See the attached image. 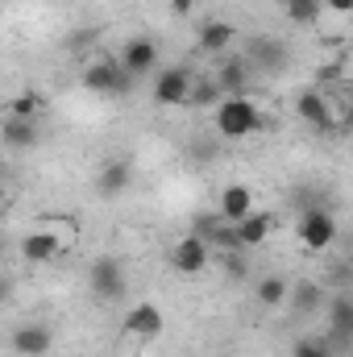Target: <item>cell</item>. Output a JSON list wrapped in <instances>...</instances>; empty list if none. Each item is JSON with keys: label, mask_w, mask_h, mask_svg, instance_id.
<instances>
[{"label": "cell", "mask_w": 353, "mask_h": 357, "mask_svg": "<svg viewBox=\"0 0 353 357\" xmlns=\"http://www.w3.org/2000/svg\"><path fill=\"white\" fill-rule=\"evenodd\" d=\"M262 129V112L250 96H225L220 108H216V133L225 142H241V137H254Z\"/></svg>", "instance_id": "cell-1"}, {"label": "cell", "mask_w": 353, "mask_h": 357, "mask_svg": "<svg viewBox=\"0 0 353 357\" xmlns=\"http://www.w3.org/2000/svg\"><path fill=\"white\" fill-rule=\"evenodd\" d=\"M88 282H91V295L100 303H121L125 291H129V274H125V262L112 258V254H100L88 270Z\"/></svg>", "instance_id": "cell-2"}, {"label": "cell", "mask_w": 353, "mask_h": 357, "mask_svg": "<svg viewBox=\"0 0 353 357\" xmlns=\"http://www.w3.org/2000/svg\"><path fill=\"white\" fill-rule=\"evenodd\" d=\"M295 237H299V245H303L308 254L333 250V245H337V220H333V212L308 208V212L299 216V225H295Z\"/></svg>", "instance_id": "cell-3"}, {"label": "cell", "mask_w": 353, "mask_h": 357, "mask_svg": "<svg viewBox=\"0 0 353 357\" xmlns=\"http://www.w3.org/2000/svg\"><path fill=\"white\" fill-rule=\"evenodd\" d=\"M84 88L100 91V96H125V91L133 88V75L121 63H112V59H96L84 71Z\"/></svg>", "instance_id": "cell-4"}, {"label": "cell", "mask_w": 353, "mask_h": 357, "mask_svg": "<svg viewBox=\"0 0 353 357\" xmlns=\"http://www.w3.org/2000/svg\"><path fill=\"white\" fill-rule=\"evenodd\" d=\"M329 345L333 349H353V295L350 291H341V295H333L329 299Z\"/></svg>", "instance_id": "cell-5"}, {"label": "cell", "mask_w": 353, "mask_h": 357, "mask_svg": "<svg viewBox=\"0 0 353 357\" xmlns=\"http://www.w3.org/2000/svg\"><path fill=\"white\" fill-rule=\"evenodd\" d=\"M208 262H212V245L200 233H187L171 245V270H179V274H200Z\"/></svg>", "instance_id": "cell-6"}, {"label": "cell", "mask_w": 353, "mask_h": 357, "mask_svg": "<svg viewBox=\"0 0 353 357\" xmlns=\"http://www.w3.org/2000/svg\"><path fill=\"white\" fill-rule=\"evenodd\" d=\"M191 88H195V75L187 67H167L154 75V100L175 108V104H187L191 100Z\"/></svg>", "instance_id": "cell-7"}, {"label": "cell", "mask_w": 353, "mask_h": 357, "mask_svg": "<svg viewBox=\"0 0 353 357\" xmlns=\"http://www.w3.org/2000/svg\"><path fill=\"white\" fill-rule=\"evenodd\" d=\"M125 333H129L133 341H158V337L167 333V316H163L154 303H133V307L125 312Z\"/></svg>", "instance_id": "cell-8"}, {"label": "cell", "mask_w": 353, "mask_h": 357, "mask_svg": "<svg viewBox=\"0 0 353 357\" xmlns=\"http://www.w3.org/2000/svg\"><path fill=\"white\" fill-rule=\"evenodd\" d=\"M121 67L133 75V79H146L158 71V46L154 38H129L125 50H121Z\"/></svg>", "instance_id": "cell-9"}, {"label": "cell", "mask_w": 353, "mask_h": 357, "mask_svg": "<svg viewBox=\"0 0 353 357\" xmlns=\"http://www.w3.org/2000/svg\"><path fill=\"white\" fill-rule=\"evenodd\" d=\"M233 42H237V29L229 25V21H220V17H212V21H204L200 25V33H195V50L200 54H229L233 50Z\"/></svg>", "instance_id": "cell-10"}, {"label": "cell", "mask_w": 353, "mask_h": 357, "mask_svg": "<svg viewBox=\"0 0 353 357\" xmlns=\"http://www.w3.org/2000/svg\"><path fill=\"white\" fill-rule=\"evenodd\" d=\"M8 345H13V354L17 357H46L50 354V345H54V333L46 328V324H21L13 337H8Z\"/></svg>", "instance_id": "cell-11"}, {"label": "cell", "mask_w": 353, "mask_h": 357, "mask_svg": "<svg viewBox=\"0 0 353 357\" xmlns=\"http://www.w3.org/2000/svg\"><path fill=\"white\" fill-rule=\"evenodd\" d=\"M216 84L225 96H246L250 91V59L246 54H225L216 63Z\"/></svg>", "instance_id": "cell-12"}, {"label": "cell", "mask_w": 353, "mask_h": 357, "mask_svg": "<svg viewBox=\"0 0 353 357\" xmlns=\"http://www.w3.org/2000/svg\"><path fill=\"white\" fill-rule=\"evenodd\" d=\"M216 212H220L229 225L246 220V216L254 212V191H250L246 183H229V187H220V195H216Z\"/></svg>", "instance_id": "cell-13"}, {"label": "cell", "mask_w": 353, "mask_h": 357, "mask_svg": "<svg viewBox=\"0 0 353 357\" xmlns=\"http://www.w3.org/2000/svg\"><path fill=\"white\" fill-rule=\"evenodd\" d=\"M129 183H133V162H129V158H108V162L96 171V191H100L104 199L129 191Z\"/></svg>", "instance_id": "cell-14"}, {"label": "cell", "mask_w": 353, "mask_h": 357, "mask_svg": "<svg viewBox=\"0 0 353 357\" xmlns=\"http://www.w3.org/2000/svg\"><path fill=\"white\" fill-rule=\"evenodd\" d=\"M295 112H299V121H308V125H316V129H329L333 125V104H329V96L320 88H308L295 96Z\"/></svg>", "instance_id": "cell-15"}, {"label": "cell", "mask_w": 353, "mask_h": 357, "mask_svg": "<svg viewBox=\"0 0 353 357\" xmlns=\"http://www.w3.org/2000/svg\"><path fill=\"white\" fill-rule=\"evenodd\" d=\"M21 258L25 262H33V266H42V262H54V258H63V245L46 233V229H29L25 237H21Z\"/></svg>", "instance_id": "cell-16"}, {"label": "cell", "mask_w": 353, "mask_h": 357, "mask_svg": "<svg viewBox=\"0 0 353 357\" xmlns=\"http://www.w3.org/2000/svg\"><path fill=\"white\" fill-rule=\"evenodd\" d=\"M246 59H250V63H258L266 75H278V71L287 67V59H291V54H287V46H283L278 38H254Z\"/></svg>", "instance_id": "cell-17"}, {"label": "cell", "mask_w": 353, "mask_h": 357, "mask_svg": "<svg viewBox=\"0 0 353 357\" xmlns=\"http://www.w3.org/2000/svg\"><path fill=\"white\" fill-rule=\"evenodd\" d=\"M299 316H316V312H324L329 307V299H324V287L320 282H312V278H299L295 287H291V299H287Z\"/></svg>", "instance_id": "cell-18"}, {"label": "cell", "mask_w": 353, "mask_h": 357, "mask_svg": "<svg viewBox=\"0 0 353 357\" xmlns=\"http://www.w3.org/2000/svg\"><path fill=\"white\" fill-rule=\"evenodd\" d=\"M0 137H4V146H8V150H33V146L42 142V129H38V121H17V116H4Z\"/></svg>", "instance_id": "cell-19"}, {"label": "cell", "mask_w": 353, "mask_h": 357, "mask_svg": "<svg viewBox=\"0 0 353 357\" xmlns=\"http://www.w3.org/2000/svg\"><path fill=\"white\" fill-rule=\"evenodd\" d=\"M270 233H274V216H270V212H258V208H254L246 220H237V237H241V245H246V250L262 245Z\"/></svg>", "instance_id": "cell-20"}, {"label": "cell", "mask_w": 353, "mask_h": 357, "mask_svg": "<svg viewBox=\"0 0 353 357\" xmlns=\"http://www.w3.org/2000/svg\"><path fill=\"white\" fill-rule=\"evenodd\" d=\"M38 229H46V233L63 245V254H71V250L80 245V220H75V216H42Z\"/></svg>", "instance_id": "cell-21"}, {"label": "cell", "mask_w": 353, "mask_h": 357, "mask_svg": "<svg viewBox=\"0 0 353 357\" xmlns=\"http://www.w3.org/2000/svg\"><path fill=\"white\" fill-rule=\"evenodd\" d=\"M254 295H258L262 307H283V303L291 299V282H287L283 274H266V278H258Z\"/></svg>", "instance_id": "cell-22"}, {"label": "cell", "mask_w": 353, "mask_h": 357, "mask_svg": "<svg viewBox=\"0 0 353 357\" xmlns=\"http://www.w3.org/2000/svg\"><path fill=\"white\" fill-rule=\"evenodd\" d=\"M42 112H46V100L38 91H21L4 104V116H17V121H42Z\"/></svg>", "instance_id": "cell-23"}, {"label": "cell", "mask_w": 353, "mask_h": 357, "mask_svg": "<svg viewBox=\"0 0 353 357\" xmlns=\"http://www.w3.org/2000/svg\"><path fill=\"white\" fill-rule=\"evenodd\" d=\"M220 100H225V91H220V84H216V75H200L187 104H195V108H220Z\"/></svg>", "instance_id": "cell-24"}, {"label": "cell", "mask_w": 353, "mask_h": 357, "mask_svg": "<svg viewBox=\"0 0 353 357\" xmlns=\"http://www.w3.org/2000/svg\"><path fill=\"white\" fill-rule=\"evenodd\" d=\"M320 8H324V0H287V17L295 25H316L320 21Z\"/></svg>", "instance_id": "cell-25"}, {"label": "cell", "mask_w": 353, "mask_h": 357, "mask_svg": "<svg viewBox=\"0 0 353 357\" xmlns=\"http://www.w3.org/2000/svg\"><path fill=\"white\" fill-rule=\"evenodd\" d=\"M337 349L329 345V337H299L291 345V357H333Z\"/></svg>", "instance_id": "cell-26"}, {"label": "cell", "mask_w": 353, "mask_h": 357, "mask_svg": "<svg viewBox=\"0 0 353 357\" xmlns=\"http://www.w3.org/2000/svg\"><path fill=\"white\" fill-rule=\"evenodd\" d=\"M241 254H246V250H241ZM241 254H225V274H229L233 282H246V278H250V266H246Z\"/></svg>", "instance_id": "cell-27"}, {"label": "cell", "mask_w": 353, "mask_h": 357, "mask_svg": "<svg viewBox=\"0 0 353 357\" xmlns=\"http://www.w3.org/2000/svg\"><path fill=\"white\" fill-rule=\"evenodd\" d=\"M88 42H100V29H80L67 38V50H88Z\"/></svg>", "instance_id": "cell-28"}, {"label": "cell", "mask_w": 353, "mask_h": 357, "mask_svg": "<svg viewBox=\"0 0 353 357\" xmlns=\"http://www.w3.org/2000/svg\"><path fill=\"white\" fill-rule=\"evenodd\" d=\"M324 4H329L333 13H341V17H350L353 13V0H324Z\"/></svg>", "instance_id": "cell-29"}, {"label": "cell", "mask_w": 353, "mask_h": 357, "mask_svg": "<svg viewBox=\"0 0 353 357\" xmlns=\"http://www.w3.org/2000/svg\"><path fill=\"white\" fill-rule=\"evenodd\" d=\"M167 4H171V8H175V13H191V8H195V4H200V0H167Z\"/></svg>", "instance_id": "cell-30"}]
</instances>
